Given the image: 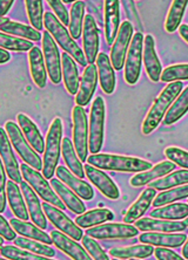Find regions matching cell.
<instances>
[{
	"label": "cell",
	"instance_id": "32",
	"mask_svg": "<svg viewBox=\"0 0 188 260\" xmlns=\"http://www.w3.org/2000/svg\"><path fill=\"white\" fill-rule=\"evenodd\" d=\"M61 74L64 78V85L67 93L75 95L79 90V72L76 68L75 61L67 53L61 54Z\"/></svg>",
	"mask_w": 188,
	"mask_h": 260
},
{
	"label": "cell",
	"instance_id": "9",
	"mask_svg": "<svg viewBox=\"0 0 188 260\" xmlns=\"http://www.w3.org/2000/svg\"><path fill=\"white\" fill-rule=\"evenodd\" d=\"M73 145L82 162H86L88 154V121L83 107L75 106L72 110Z\"/></svg>",
	"mask_w": 188,
	"mask_h": 260
},
{
	"label": "cell",
	"instance_id": "39",
	"mask_svg": "<svg viewBox=\"0 0 188 260\" xmlns=\"http://www.w3.org/2000/svg\"><path fill=\"white\" fill-rule=\"evenodd\" d=\"M84 19H85V3L82 0L73 3L70 13V24H68V32L73 39L76 40L82 37Z\"/></svg>",
	"mask_w": 188,
	"mask_h": 260
},
{
	"label": "cell",
	"instance_id": "34",
	"mask_svg": "<svg viewBox=\"0 0 188 260\" xmlns=\"http://www.w3.org/2000/svg\"><path fill=\"white\" fill-rule=\"evenodd\" d=\"M114 218L113 212L109 209L99 208L87 211L83 215H79L75 219V224L80 229H91L92 226H98V225L106 223V221L112 220Z\"/></svg>",
	"mask_w": 188,
	"mask_h": 260
},
{
	"label": "cell",
	"instance_id": "43",
	"mask_svg": "<svg viewBox=\"0 0 188 260\" xmlns=\"http://www.w3.org/2000/svg\"><path fill=\"white\" fill-rule=\"evenodd\" d=\"M14 243L19 248L30 251L34 254L43 255V257L47 258H53L56 255V251L51 246L40 242H37V240L25 238V237H18V238L14 239Z\"/></svg>",
	"mask_w": 188,
	"mask_h": 260
},
{
	"label": "cell",
	"instance_id": "23",
	"mask_svg": "<svg viewBox=\"0 0 188 260\" xmlns=\"http://www.w3.org/2000/svg\"><path fill=\"white\" fill-rule=\"evenodd\" d=\"M51 238L53 244L73 260H93L85 248L79 245L75 240L67 237L65 233L60 231H52Z\"/></svg>",
	"mask_w": 188,
	"mask_h": 260
},
{
	"label": "cell",
	"instance_id": "6",
	"mask_svg": "<svg viewBox=\"0 0 188 260\" xmlns=\"http://www.w3.org/2000/svg\"><path fill=\"white\" fill-rule=\"evenodd\" d=\"M20 171L22 178L29 183V185L33 189L34 192H37L43 200L60 210L66 209V205L64 204L63 201L60 200L56 191L53 190L51 184L47 182L43 175L39 171L34 170L26 163H22L20 166Z\"/></svg>",
	"mask_w": 188,
	"mask_h": 260
},
{
	"label": "cell",
	"instance_id": "49",
	"mask_svg": "<svg viewBox=\"0 0 188 260\" xmlns=\"http://www.w3.org/2000/svg\"><path fill=\"white\" fill-rule=\"evenodd\" d=\"M83 245L87 251V253L91 255V258L93 260H110L109 255L105 253V251L102 250V247L97 243V240L94 238H91L90 236L83 237Z\"/></svg>",
	"mask_w": 188,
	"mask_h": 260
},
{
	"label": "cell",
	"instance_id": "57",
	"mask_svg": "<svg viewBox=\"0 0 188 260\" xmlns=\"http://www.w3.org/2000/svg\"><path fill=\"white\" fill-rule=\"evenodd\" d=\"M11 60V54L5 49L0 48V63H6Z\"/></svg>",
	"mask_w": 188,
	"mask_h": 260
},
{
	"label": "cell",
	"instance_id": "26",
	"mask_svg": "<svg viewBox=\"0 0 188 260\" xmlns=\"http://www.w3.org/2000/svg\"><path fill=\"white\" fill-rule=\"evenodd\" d=\"M19 128H20L22 135L28 141L29 144L37 154H41L45 151V141L41 136L39 129L36 123L25 114H18L17 116Z\"/></svg>",
	"mask_w": 188,
	"mask_h": 260
},
{
	"label": "cell",
	"instance_id": "47",
	"mask_svg": "<svg viewBox=\"0 0 188 260\" xmlns=\"http://www.w3.org/2000/svg\"><path fill=\"white\" fill-rule=\"evenodd\" d=\"M0 254L9 260H53L43 255L34 254L32 252L22 250V248L15 246H3L0 248Z\"/></svg>",
	"mask_w": 188,
	"mask_h": 260
},
{
	"label": "cell",
	"instance_id": "4",
	"mask_svg": "<svg viewBox=\"0 0 188 260\" xmlns=\"http://www.w3.org/2000/svg\"><path fill=\"white\" fill-rule=\"evenodd\" d=\"M61 141H63V122H61V118L56 117L49 125L45 142L43 170L41 171L46 179L52 178L56 174L57 166H58L60 158Z\"/></svg>",
	"mask_w": 188,
	"mask_h": 260
},
{
	"label": "cell",
	"instance_id": "59",
	"mask_svg": "<svg viewBox=\"0 0 188 260\" xmlns=\"http://www.w3.org/2000/svg\"><path fill=\"white\" fill-rule=\"evenodd\" d=\"M11 21L10 18H6V17H0V27H2L3 25L7 24V22Z\"/></svg>",
	"mask_w": 188,
	"mask_h": 260
},
{
	"label": "cell",
	"instance_id": "1",
	"mask_svg": "<svg viewBox=\"0 0 188 260\" xmlns=\"http://www.w3.org/2000/svg\"><path fill=\"white\" fill-rule=\"evenodd\" d=\"M182 87L183 85L181 81H175L168 83L161 90V93L153 102V106L151 107V109H149V112L144 120L143 128H141V132H143L144 135H149V134L158 128V125L163 121L165 115H166L167 110L170 109L172 103L181 93Z\"/></svg>",
	"mask_w": 188,
	"mask_h": 260
},
{
	"label": "cell",
	"instance_id": "46",
	"mask_svg": "<svg viewBox=\"0 0 188 260\" xmlns=\"http://www.w3.org/2000/svg\"><path fill=\"white\" fill-rule=\"evenodd\" d=\"M0 48L5 51H15V52H25L31 51L33 48V44L29 40L15 38L9 34L0 32Z\"/></svg>",
	"mask_w": 188,
	"mask_h": 260
},
{
	"label": "cell",
	"instance_id": "16",
	"mask_svg": "<svg viewBox=\"0 0 188 260\" xmlns=\"http://www.w3.org/2000/svg\"><path fill=\"white\" fill-rule=\"evenodd\" d=\"M84 170H85L87 178L90 179L92 184L97 186L103 196L110 198V200H118L120 197V191H119L117 184L102 170L92 167L90 164H86L84 167Z\"/></svg>",
	"mask_w": 188,
	"mask_h": 260
},
{
	"label": "cell",
	"instance_id": "58",
	"mask_svg": "<svg viewBox=\"0 0 188 260\" xmlns=\"http://www.w3.org/2000/svg\"><path fill=\"white\" fill-rule=\"evenodd\" d=\"M182 255L183 258L186 260H188V238L186 239L185 244H183V247H182Z\"/></svg>",
	"mask_w": 188,
	"mask_h": 260
},
{
	"label": "cell",
	"instance_id": "17",
	"mask_svg": "<svg viewBox=\"0 0 188 260\" xmlns=\"http://www.w3.org/2000/svg\"><path fill=\"white\" fill-rule=\"evenodd\" d=\"M20 190L22 192V196H24L26 206H28L29 210V215L31 219H32L33 224L37 225L41 230H46L47 229V219H46L43 205L40 204L39 198H38L36 192H34L33 189L31 188L26 181H21Z\"/></svg>",
	"mask_w": 188,
	"mask_h": 260
},
{
	"label": "cell",
	"instance_id": "19",
	"mask_svg": "<svg viewBox=\"0 0 188 260\" xmlns=\"http://www.w3.org/2000/svg\"><path fill=\"white\" fill-rule=\"evenodd\" d=\"M56 174L59 181L63 182L66 186H68L76 196H79L80 198H83V200L85 201H91L92 198L94 197L93 188L85 181H83V179H80L79 177L73 175L67 168H65L63 166L57 167Z\"/></svg>",
	"mask_w": 188,
	"mask_h": 260
},
{
	"label": "cell",
	"instance_id": "11",
	"mask_svg": "<svg viewBox=\"0 0 188 260\" xmlns=\"http://www.w3.org/2000/svg\"><path fill=\"white\" fill-rule=\"evenodd\" d=\"M43 55L46 71L55 85H58L61 81V55L57 44L47 30L43 33Z\"/></svg>",
	"mask_w": 188,
	"mask_h": 260
},
{
	"label": "cell",
	"instance_id": "50",
	"mask_svg": "<svg viewBox=\"0 0 188 260\" xmlns=\"http://www.w3.org/2000/svg\"><path fill=\"white\" fill-rule=\"evenodd\" d=\"M165 156L175 166L185 168L188 170V151L178 147H168L165 149Z\"/></svg>",
	"mask_w": 188,
	"mask_h": 260
},
{
	"label": "cell",
	"instance_id": "7",
	"mask_svg": "<svg viewBox=\"0 0 188 260\" xmlns=\"http://www.w3.org/2000/svg\"><path fill=\"white\" fill-rule=\"evenodd\" d=\"M5 130L7 136H9L10 139V142L12 143L21 159L24 160L28 166L33 168L34 170H43V160H41L39 155L33 150L32 147H31L28 141H26L20 128H19V125L17 123H14L13 121H7L5 124Z\"/></svg>",
	"mask_w": 188,
	"mask_h": 260
},
{
	"label": "cell",
	"instance_id": "56",
	"mask_svg": "<svg viewBox=\"0 0 188 260\" xmlns=\"http://www.w3.org/2000/svg\"><path fill=\"white\" fill-rule=\"evenodd\" d=\"M179 34H180V37H181L182 39L188 44V25H186V24L180 25Z\"/></svg>",
	"mask_w": 188,
	"mask_h": 260
},
{
	"label": "cell",
	"instance_id": "37",
	"mask_svg": "<svg viewBox=\"0 0 188 260\" xmlns=\"http://www.w3.org/2000/svg\"><path fill=\"white\" fill-rule=\"evenodd\" d=\"M110 254L117 259H143L154 254V248L147 244H140L127 247H114L110 251Z\"/></svg>",
	"mask_w": 188,
	"mask_h": 260
},
{
	"label": "cell",
	"instance_id": "29",
	"mask_svg": "<svg viewBox=\"0 0 188 260\" xmlns=\"http://www.w3.org/2000/svg\"><path fill=\"white\" fill-rule=\"evenodd\" d=\"M51 186L53 190L56 191V193L58 194L59 198L72 212L76 213V215H83L85 213V204L73 191L64 184L63 182H60L58 178H52L51 179Z\"/></svg>",
	"mask_w": 188,
	"mask_h": 260
},
{
	"label": "cell",
	"instance_id": "52",
	"mask_svg": "<svg viewBox=\"0 0 188 260\" xmlns=\"http://www.w3.org/2000/svg\"><path fill=\"white\" fill-rule=\"evenodd\" d=\"M6 206V171L3 160L0 158V213L4 212Z\"/></svg>",
	"mask_w": 188,
	"mask_h": 260
},
{
	"label": "cell",
	"instance_id": "10",
	"mask_svg": "<svg viewBox=\"0 0 188 260\" xmlns=\"http://www.w3.org/2000/svg\"><path fill=\"white\" fill-rule=\"evenodd\" d=\"M134 27L130 21H124L119 27L116 40L111 48V63L114 70L120 71L125 63L126 54H127L128 47L133 38Z\"/></svg>",
	"mask_w": 188,
	"mask_h": 260
},
{
	"label": "cell",
	"instance_id": "24",
	"mask_svg": "<svg viewBox=\"0 0 188 260\" xmlns=\"http://www.w3.org/2000/svg\"><path fill=\"white\" fill-rule=\"evenodd\" d=\"M136 228L139 231L144 232L173 233L186 230L187 225L183 221L155 219V218H141V219H138L136 221Z\"/></svg>",
	"mask_w": 188,
	"mask_h": 260
},
{
	"label": "cell",
	"instance_id": "8",
	"mask_svg": "<svg viewBox=\"0 0 188 260\" xmlns=\"http://www.w3.org/2000/svg\"><path fill=\"white\" fill-rule=\"evenodd\" d=\"M144 38L141 32L133 36L125 59V81L128 85H136L141 74V60H143Z\"/></svg>",
	"mask_w": 188,
	"mask_h": 260
},
{
	"label": "cell",
	"instance_id": "21",
	"mask_svg": "<svg viewBox=\"0 0 188 260\" xmlns=\"http://www.w3.org/2000/svg\"><path fill=\"white\" fill-rule=\"evenodd\" d=\"M143 60L147 72L148 78L153 82L160 81L161 76V62L155 52V43L154 38L151 34H147L144 38V51H143Z\"/></svg>",
	"mask_w": 188,
	"mask_h": 260
},
{
	"label": "cell",
	"instance_id": "48",
	"mask_svg": "<svg viewBox=\"0 0 188 260\" xmlns=\"http://www.w3.org/2000/svg\"><path fill=\"white\" fill-rule=\"evenodd\" d=\"M160 80L163 82H175L180 80H188V63L173 64L165 68L164 72H161Z\"/></svg>",
	"mask_w": 188,
	"mask_h": 260
},
{
	"label": "cell",
	"instance_id": "13",
	"mask_svg": "<svg viewBox=\"0 0 188 260\" xmlns=\"http://www.w3.org/2000/svg\"><path fill=\"white\" fill-rule=\"evenodd\" d=\"M86 233L94 239H126L136 237L139 230L130 224L110 223L88 229Z\"/></svg>",
	"mask_w": 188,
	"mask_h": 260
},
{
	"label": "cell",
	"instance_id": "27",
	"mask_svg": "<svg viewBox=\"0 0 188 260\" xmlns=\"http://www.w3.org/2000/svg\"><path fill=\"white\" fill-rule=\"evenodd\" d=\"M97 70H98V79L100 83L101 89L106 94H113L116 89V73L114 68L111 63L110 56L105 53H99L97 56Z\"/></svg>",
	"mask_w": 188,
	"mask_h": 260
},
{
	"label": "cell",
	"instance_id": "45",
	"mask_svg": "<svg viewBox=\"0 0 188 260\" xmlns=\"http://www.w3.org/2000/svg\"><path fill=\"white\" fill-rule=\"evenodd\" d=\"M43 2L40 0H26L25 6L28 11L31 25L34 29L39 30L44 27V13H43Z\"/></svg>",
	"mask_w": 188,
	"mask_h": 260
},
{
	"label": "cell",
	"instance_id": "12",
	"mask_svg": "<svg viewBox=\"0 0 188 260\" xmlns=\"http://www.w3.org/2000/svg\"><path fill=\"white\" fill-rule=\"evenodd\" d=\"M43 210L45 216L48 218V220L58 229L59 231L65 233L67 237H70L73 240L78 242V240L83 239L84 232L78 225L70 219V217H67L63 212V210H60L56 206H53L48 203H43Z\"/></svg>",
	"mask_w": 188,
	"mask_h": 260
},
{
	"label": "cell",
	"instance_id": "5",
	"mask_svg": "<svg viewBox=\"0 0 188 260\" xmlns=\"http://www.w3.org/2000/svg\"><path fill=\"white\" fill-rule=\"evenodd\" d=\"M106 106L101 96L94 99L91 107L90 123H88V150L92 155L99 154L105 136Z\"/></svg>",
	"mask_w": 188,
	"mask_h": 260
},
{
	"label": "cell",
	"instance_id": "35",
	"mask_svg": "<svg viewBox=\"0 0 188 260\" xmlns=\"http://www.w3.org/2000/svg\"><path fill=\"white\" fill-rule=\"evenodd\" d=\"M61 154H63L64 160L66 163L68 170L73 175L79 177L80 179L85 177V170H84L82 160L79 159L75 152L74 145H73V142L68 137H65L61 141Z\"/></svg>",
	"mask_w": 188,
	"mask_h": 260
},
{
	"label": "cell",
	"instance_id": "25",
	"mask_svg": "<svg viewBox=\"0 0 188 260\" xmlns=\"http://www.w3.org/2000/svg\"><path fill=\"white\" fill-rule=\"evenodd\" d=\"M175 169V164L171 160H164L156 164V166L152 167L151 169L143 171V173H138L130 178V185L134 188H139V186H144L146 184L155 181V179L164 177V176L168 175Z\"/></svg>",
	"mask_w": 188,
	"mask_h": 260
},
{
	"label": "cell",
	"instance_id": "42",
	"mask_svg": "<svg viewBox=\"0 0 188 260\" xmlns=\"http://www.w3.org/2000/svg\"><path fill=\"white\" fill-rule=\"evenodd\" d=\"M187 5V0H175V2L172 3L166 21H165V29H166V32L173 33L176 29H179Z\"/></svg>",
	"mask_w": 188,
	"mask_h": 260
},
{
	"label": "cell",
	"instance_id": "61",
	"mask_svg": "<svg viewBox=\"0 0 188 260\" xmlns=\"http://www.w3.org/2000/svg\"><path fill=\"white\" fill-rule=\"evenodd\" d=\"M183 223H185L187 226H188V217L187 218H185V221H183Z\"/></svg>",
	"mask_w": 188,
	"mask_h": 260
},
{
	"label": "cell",
	"instance_id": "33",
	"mask_svg": "<svg viewBox=\"0 0 188 260\" xmlns=\"http://www.w3.org/2000/svg\"><path fill=\"white\" fill-rule=\"evenodd\" d=\"M10 225L12 226L15 233L24 236L25 238L37 240V242L46 244V245H51V244H53L51 236L47 235V233L44 232L41 229H39L37 225H34L32 223L20 220L18 219V218H12V219L10 220Z\"/></svg>",
	"mask_w": 188,
	"mask_h": 260
},
{
	"label": "cell",
	"instance_id": "55",
	"mask_svg": "<svg viewBox=\"0 0 188 260\" xmlns=\"http://www.w3.org/2000/svg\"><path fill=\"white\" fill-rule=\"evenodd\" d=\"M14 4L13 0H7V2H0V17H5L9 13L11 7Z\"/></svg>",
	"mask_w": 188,
	"mask_h": 260
},
{
	"label": "cell",
	"instance_id": "64",
	"mask_svg": "<svg viewBox=\"0 0 188 260\" xmlns=\"http://www.w3.org/2000/svg\"><path fill=\"white\" fill-rule=\"evenodd\" d=\"M113 260H120V259H117V258H113Z\"/></svg>",
	"mask_w": 188,
	"mask_h": 260
},
{
	"label": "cell",
	"instance_id": "40",
	"mask_svg": "<svg viewBox=\"0 0 188 260\" xmlns=\"http://www.w3.org/2000/svg\"><path fill=\"white\" fill-rule=\"evenodd\" d=\"M188 112V87H186L183 91L180 93L178 98L175 99L174 102L172 103L170 109L167 110L165 115V123L167 125L175 123L179 121L185 114Z\"/></svg>",
	"mask_w": 188,
	"mask_h": 260
},
{
	"label": "cell",
	"instance_id": "20",
	"mask_svg": "<svg viewBox=\"0 0 188 260\" xmlns=\"http://www.w3.org/2000/svg\"><path fill=\"white\" fill-rule=\"evenodd\" d=\"M187 236L183 233H161L146 232L139 236V242L158 247H179L185 244Z\"/></svg>",
	"mask_w": 188,
	"mask_h": 260
},
{
	"label": "cell",
	"instance_id": "53",
	"mask_svg": "<svg viewBox=\"0 0 188 260\" xmlns=\"http://www.w3.org/2000/svg\"><path fill=\"white\" fill-rule=\"evenodd\" d=\"M154 255L158 260H186L180 257L176 252L166 247H156L154 250Z\"/></svg>",
	"mask_w": 188,
	"mask_h": 260
},
{
	"label": "cell",
	"instance_id": "54",
	"mask_svg": "<svg viewBox=\"0 0 188 260\" xmlns=\"http://www.w3.org/2000/svg\"><path fill=\"white\" fill-rule=\"evenodd\" d=\"M17 233L12 229V226L7 223V220L0 215V237L5 238L7 240H14L17 238Z\"/></svg>",
	"mask_w": 188,
	"mask_h": 260
},
{
	"label": "cell",
	"instance_id": "63",
	"mask_svg": "<svg viewBox=\"0 0 188 260\" xmlns=\"http://www.w3.org/2000/svg\"><path fill=\"white\" fill-rule=\"evenodd\" d=\"M0 260H9V259H3V258H0Z\"/></svg>",
	"mask_w": 188,
	"mask_h": 260
},
{
	"label": "cell",
	"instance_id": "28",
	"mask_svg": "<svg viewBox=\"0 0 188 260\" xmlns=\"http://www.w3.org/2000/svg\"><path fill=\"white\" fill-rule=\"evenodd\" d=\"M6 198L9 201L10 208L12 210L13 215L20 220H29V210L22 196V192L17 183L10 181L6 183Z\"/></svg>",
	"mask_w": 188,
	"mask_h": 260
},
{
	"label": "cell",
	"instance_id": "15",
	"mask_svg": "<svg viewBox=\"0 0 188 260\" xmlns=\"http://www.w3.org/2000/svg\"><path fill=\"white\" fill-rule=\"evenodd\" d=\"M83 44L87 63H94L99 54V33L95 19L91 14L85 15V19H84Z\"/></svg>",
	"mask_w": 188,
	"mask_h": 260
},
{
	"label": "cell",
	"instance_id": "22",
	"mask_svg": "<svg viewBox=\"0 0 188 260\" xmlns=\"http://www.w3.org/2000/svg\"><path fill=\"white\" fill-rule=\"evenodd\" d=\"M105 38L109 46H112L120 27V2L106 0L105 3Z\"/></svg>",
	"mask_w": 188,
	"mask_h": 260
},
{
	"label": "cell",
	"instance_id": "44",
	"mask_svg": "<svg viewBox=\"0 0 188 260\" xmlns=\"http://www.w3.org/2000/svg\"><path fill=\"white\" fill-rule=\"evenodd\" d=\"M188 197V184H185L179 188H174L167 191H164L159 194H156L154 201H153V206L155 208H161V206L168 205L175 201L183 200Z\"/></svg>",
	"mask_w": 188,
	"mask_h": 260
},
{
	"label": "cell",
	"instance_id": "3",
	"mask_svg": "<svg viewBox=\"0 0 188 260\" xmlns=\"http://www.w3.org/2000/svg\"><path fill=\"white\" fill-rule=\"evenodd\" d=\"M44 26L51 37L57 41L65 53H67L73 60H75L80 66L87 67V61L85 58V53L79 47L76 41L71 37V34L66 27L61 24L57 17L51 12H46L44 14Z\"/></svg>",
	"mask_w": 188,
	"mask_h": 260
},
{
	"label": "cell",
	"instance_id": "41",
	"mask_svg": "<svg viewBox=\"0 0 188 260\" xmlns=\"http://www.w3.org/2000/svg\"><path fill=\"white\" fill-rule=\"evenodd\" d=\"M188 184V170H179L174 171V173L168 174L164 177H161L156 181L151 183L149 188L154 190H170L171 188L179 185Z\"/></svg>",
	"mask_w": 188,
	"mask_h": 260
},
{
	"label": "cell",
	"instance_id": "62",
	"mask_svg": "<svg viewBox=\"0 0 188 260\" xmlns=\"http://www.w3.org/2000/svg\"><path fill=\"white\" fill-rule=\"evenodd\" d=\"M129 260H141V259H134V258H133V259H129Z\"/></svg>",
	"mask_w": 188,
	"mask_h": 260
},
{
	"label": "cell",
	"instance_id": "30",
	"mask_svg": "<svg viewBox=\"0 0 188 260\" xmlns=\"http://www.w3.org/2000/svg\"><path fill=\"white\" fill-rule=\"evenodd\" d=\"M156 196V191L152 188H147L143 191L139 198L129 206V209L126 212L124 217V223L132 225L134 221L140 219V217L147 211L149 206L154 201Z\"/></svg>",
	"mask_w": 188,
	"mask_h": 260
},
{
	"label": "cell",
	"instance_id": "60",
	"mask_svg": "<svg viewBox=\"0 0 188 260\" xmlns=\"http://www.w3.org/2000/svg\"><path fill=\"white\" fill-rule=\"evenodd\" d=\"M3 244H4V238L3 237H0V248L3 247Z\"/></svg>",
	"mask_w": 188,
	"mask_h": 260
},
{
	"label": "cell",
	"instance_id": "36",
	"mask_svg": "<svg viewBox=\"0 0 188 260\" xmlns=\"http://www.w3.org/2000/svg\"><path fill=\"white\" fill-rule=\"evenodd\" d=\"M0 32L29 41H39L40 39H43V34L39 30L15 21H9L7 24L3 25L0 27Z\"/></svg>",
	"mask_w": 188,
	"mask_h": 260
},
{
	"label": "cell",
	"instance_id": "51",
	"mask_svg": "<svg viewBox=\"0 0 188 260\" xmlns=\"http://www.w3.org/2000/svg\"><path fill=\"white\" fill-rule=\"evenodd\" d=\"M47 4L51 6L53 12L56 13L57 19H58L61 24L64 26H67L70 24V15H68L67 9L65 6L64 2H61V0H49Z\"/></svg>",
	"mask_w": 188,
	"mask_h": 260
},
{
	"label": "cell",
	"instance_id": "14",
	"mask_svg": "<svg viewBox=\"0 0 188 260\" xmlns=\"http://www.w3.org/2000/svg\"><path fill=\"white\" fill-rule=\"evenodd\" d=\"M0 158L3 160L6 175L9 176L11 181L20 184L22 181L20 168H19V163L14 156L12 147H11L6 130L4 128H0Z\"/></svg>",
	"mask_w": 188,
	"mask_h": 260
},
{
	"label": "cell",
	"instance_id": "38",
	"mask_svg": "<svg viewBox=\"0 0 188 260\" xmlns=\"http://www.w3.org/2000/svg\"><path fill=\"white\" fill-rule=\"evenodd\" d=\"M188 217V204L185 203H174L156 208L151 212V218L164 220H179Z\"/></svg>",
	"mask_w": 188,
	"mask_h": 260
},
{
	"label": "cell",
	"instance_id": "2",
	"mask_svg": "<svg viewBox=\"0 0 188 260\" xmlns=\"http://www.w3.org/2000/svg\"><path fill=\"white\" fill-rule=\"evenodd\" d=\"M87 164L100 170L122 171V173H143L153 167L151 162L130 156L95 154L87 157Z\"/></svg>",
	"mask_w": 188,
	"mask_h": 260
},
{
	"label": "cell",
	"instance_id": "18",
	"mask_svg": "<svg viewBox=\"0 0 188 260\" xmlns=\"http://www.w3.org/2000/svg\"><path fill=\"white\" fill-rule=\"evenodd\" d=\"M98 83V70L94 63L87 64L83 73L82 81L79 85V90L75 96L76 106L85 107L91 102Z\"/></svg>",
	"mask_w": 188,
	"mask_h": 260
},
{
	"label": "cell",
	"instance_id": "31",
	"mask_svg": "<svg viewBox=\"0 0 188 260\" xmlns=\"http://www.w3.org/2000/svg\"><path fill=\"white\" fill-rule=\"evenodd\" d=\"M29 62L33 82L38 88H44L47 83V71H46L43 52L37 46H33V48L29 52Z\"/></svg>",
	"mask_w": 188,
	"mask_h": 260
}]
</instances>
